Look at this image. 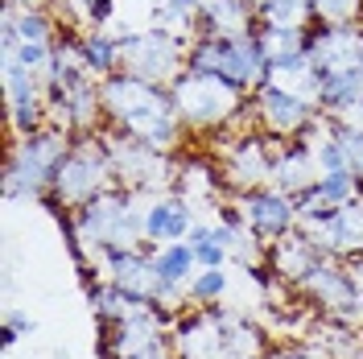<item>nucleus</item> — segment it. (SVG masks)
I'll return each instance as SVG.
<instances>
[{"instance_id": "nucleus-1", "label": "nucleus", "mask_w": 363, "mask_h": 359, "mask_svg": "<svg viewBox=\"0 0 363 359\" xmlns=\"http://www.w3.org/2000/svg\"><path fill=\"white\" fill-rule=\"evenodd\" d=\"M99 99H104V128L128 133L161 149V153H178L186 145L190 128L182 124L169 87L149 83V79L128 74V70H116L99 83Z\"/></svg>"}, {"instance_id": "nucleus-2", "label": "nucleus", "mask_w": 363, "mask_h": 359, "mask_svg": "<svg viewBox=\"0 0 363 359\" xmlns=\"http://www.w3.org/2000/svg\"><path fill=\"white\" fill-rule=\"evenodd\" d=\"M67 236L70 248L79 256L83 269H104V260L112 252H128V248H145V199L133 190L112 186L108 194L95 202L67 211Z\"/></svg>"}, {"instance_id": "nucleus-3", "label": "nucleus", "mask_w": 363, "mask_h": 359, "mask_svg": "<svg viewBox=\"0 0 363 359\" xmlns=\"http://www.w3.org/2000/svg\"><path fill=\"white\" fill-rule=\"evenodd\" d=\"M169 95H174V108H178L182 124L190 133H223L231 124H240L248 116V91L235 87L231 79L223 74H211V70H199V67H186L169 83Z\"/></svg>"}, {"instance_id": "nucleus-4", "label": "nucleus", "mask_w": 363, "mask_h": 359, "mask_svg": "<svg viewBox=\"0 0 363 359\" xmlns=\"http://www.w3.org/2000/svg\"><path fill=\"white\" fill-rule=\"evenodd\" d=\"M112 186H116V170H112L108 128L74 133L67 145V153H62V161H58L50 202L62 206V211H79V206L95 202L99 194H108Z\"/></svg>"}, {"instance_id": "nucleus-5", "label": "nucleus", "mask_w": 363, "mask_h": 359, "mask_svg": "<svg viewBox=\"0 0 363 359\" xmlns=\"http://www.w3.org/2000/svg\"><path fill=\"white\" fill-rule=\"evenodd\" d=\"M281 145L285 140L260 133L248 116L215 136V161H219V174L227 182V194L231 199H244L252 190L272 186V165H277Z\"/></svg>"}, {"instance_id": "nucleus-6", "label": "nucleus", "mask_w": 363, "mask_h": 359, "mask_svg": "<svg viewBox=\"0 0 363 359\" xmlns=\"http://www.w3.org/2000/svg\"><path fill=\"white\" fill-rule=\"evenodd\" d=\"M67 145L70 133L54 128V124L29 136H13L9 161H4V199H50Z\"/></svg>"}, {"instance_id": "nucleus-7", "label": "nucleus", "mask_w": 363, "mask_h": 359, "mask_svg": "<svg viewBox=\"0 0 363 359\" xmlns=\"http://www.w3.org/2000/svg\"><path fill=\"white\" fill-rule=\"evenodd\" d=\"M190 67L223 74L235 87H244L252 95L256 87L269 83V54L260 45V33H203L190 42Z\"/></svg>"}, {"instance_id": "nucleus-8", "label": "nucleus", "mask_w": 363, "mask_h": 359, "mask_svg": "<svg viewBox=\"0 0 363 359\" xmlns=\"http://www.w3.org/2000/svg\"><path fill=\"white\" fill-rule=\"evenodd\" d=\"M186 67H190V38L169 33V29H161V25L120 33V70L169 87Z\"/></svg>"}, {"instance_id": "nucleus-9", "label": "nucleus", "mask_w": 363, "mask_h": 359, "mask_svg": "<svg viewBox=\"0 0 363 359\" xmlns=\"http://www.w3.org/2000/svg\"><path fill=\"white\" fill-rule=\"evenodd\" d=\"M108 145H112V170L120 190H133V194L174 190V178H178L174 153H161V149H153V145H145L128 133H116V128H108Z\"/></svg>"}, {"instance_id": "nucleus-10", "label": "nucleus", "mask_w": 363, "mask_h": 359, "mask_svg": "<svg viewBox=\"0 0 363 359\" xmlns=\"http://www.w3.org/2000/svg\"><path fill=\"white\" fill-rule=\"evenodd\" d=\"M248 120L260 133L277 136V140H297L306 128H314L322 120V108L310 104V99H301V95H294V91L277 87V83H264V87L252 91Z\"/></svg>"}, {"instance_id": "nucleus-11", "label": "nucleus", "mask_w": 363, "mask_h": 359, "mask_svg": "<svg viewBox=\"0 0 363 359\" xmlns=\"http://www.w3.org/2000/svg\"><path fill=\"white\" fill-rule=\"evenodd\" d=\"M174 331V314H165L157 302L140 306L136 314L120 318L112 326H104V359H136L149 347L165 343Z\"/></svg>"}, {"instance_id": "nucleus-12", "label": "nucleus", "mask_w": 363, "mask_h": 359, "mask_svg": "<svg viewBox=\"0 0 363 359\" xmlns=\"http://www.w3.org/2000/svg\"><path fill=\"white\" fill-rule=\"evenodd\" d=\"M310 240H314L326 256L335 260H351V256H363V194L351 199L347 206H335L326 215H314L306 223H297Z\"/></svg>"}, {"instance_id": "nucleus-13", "label": "nucleus", "mask_w": 363, "mask_h": 359, "mask_svg": "<svg viewBox=\"0 0 363 359\" xmlns=\"http://www.w3.org/2000/svg\"><path fill=\"white\" fill-rule=\"evenodd\" d=\"M310 62L318 74H339L363 62V29L359 25H314L310 29Z\"/></svg>"}, {"instance_id": "nucleus-14", "label": "nucleus", "mask_w": 363, "mask_h": 359, "mask_svg": "<svg viewBox=\"0 0 363 359\" xmlns=\"http://www.w3.org/2000/svg\"><path fill=\"white\" fill-rule=\"evenodd\" d=\"M174 190L194 206L199 219L215 215V211L227 202V182H223V174H219V161L215 158H182Z\"/></svg>"}, {"instance_id": "nucleus-15", "label": "nucleus", "mask_w": 363, "mask_h": 359, "mask_svg": "<svg viewBox=\"0 0 363 359\" xmlns=\"http://www.w3.org/2000/svg\"><path fill=\"white\" fill-rule=\"evenodd\" d=\"M145 199V240L157 244H178L190 236V227L199 223L194 206L182 199L178 190H161V194H140Z\"/></svg>"}, {"instance_id": "nucleus-16", "label": "nucleus", "mask_w": 363, "mask_h": 359, "mask_svg": "<svg viewBox=\"0 0 363 359\" xmlns=\"http://www.w3.org/2000/svg\"><path fill=\"white\" fill-rule=\"evenodd\" d=\"M240 206H244V219L252 223V231H256L264 244L289 236V231L297 227V199L285 194V190H277V186H264V190L244 194Z\"/></svg>"}, {"instance_id": "nucleus-17", "label": "nucleus", "mask_w": 363, "mask_h": 359, "mask_svg": "<svg viewBox=\"0 0 363 359\" xmlns=\"http://www.w3.org/2000/svg\"><path fill=\"white\" fill-rule=\"evenodd\" d=\"M99 277L116 281L120 289L136 293V297H145V302H157V293H161L157 269H153V244L128 248V252H112V256L104 260Z\"/></svg>"}, {"instance_id": "nucleus-18", "label": "nucleus", "mask_w": 363, "mask_h": 359, "mask_svg": "<svg viewBox=\"0 0 363 359\" xmlns=\"http://www.w3.org/2000/svg\"><path fill=\"white\" fill-rule=\"evenodd\" d=\"M318 178H322V165H318L314 145L306 136L285 140L281 153H277V165H272V186L285 190V194H294V199H301L306 190L318 186Z\"/></svg>"}, {"instance_id": "nucleus-19", "label": "nucleus", "mask_w": 363, "mask_h": 359, "mask_svg": "<svg viewBox=\"0 0 363 359\" xmlns=\"http://www.w3.org/2000/svg\"><path fill=\"white\" fill-rule=\"evenodd\" d=\"M322 256H326V252H322V248L301 231V227H294V231H289V236H281V240H272L269 252H264V260H269V269L277 272V281H281V285H289V289H294L310 269H314Z\"/></svg>"}, {"instance_id": "nucleus-20", "label": "nucleus", "mask_w": 363, "mask_h": 359, "mask_svg": "<svg viewBox=\"0 0 363 359\" xmlns=\"http://www.w3.org/2000/svg\"><path fill=\"white\" fill-rule=\"evenodd\" d=\"M194 9H199V33L194 38H203V33H256L260 25H256V9H252V0H194Z\"/></svg>"}, {"instance_id": "nucleus-21", "label": "nucleus", "mask_w": 363, "mask_h": 359, "mask_svg": "<svg viewBox=\"0 0 363 359\" xmlns=\"http://www.w3.org/2000/svg\"><path fill=\"white\" fill-rule=\"evenodd\" d=\"M79 50H83V62H87L91 79H108L120 70V33H112L108 25H87L79 29Z\"/></svg>"}, {"instance_id": "nucleus-22", "label": "nucleus", "mask_w": 363, "mask_h": 359, "mask_svg": "<svg viewBox=\"0 0 363 359\" xmlns=\"http://www.w3.org/2000/svg\"><path fill=\"white\" fill-rule=\"evenodd\" d=\"M87 297H91V314L99 318V326H112V322H120V318L136 314L140 306H149L145 297L120 289V285L108 281V277H95V281L87 285Z\"/></svg>"}, {"instance_id": "nucleus-23", "label": "nucleus", "mask_w": 363, "mask_h": 359, "mask_svg": "<svg viewBox=\"0 0 363 359\" xmlns=\"http://www.w3.org/2000/svg\"><path fill=\"white\" fill-rule=\"evenodd\" d=\"M260 29H314V4L310 0H252Z\"/></svg>"}, {"instance_id": "nucleus-24", "label": "nucleus", "mask_w": 363, "mask_h": 359, "mask_svg": "<svg viewBox=\"0 0 363 359\" xmlns=\"http://www.w3.org/2000/svg\"><path fill=\"white\" fill-rule=\"evenodd\" d=\"M359 104H363V62L322 79L318 108H322L326 116H339V112H347V108H359Z\"/></svg>"}, {"instance_id": "nucleus-25", "label": "nucleus", "mask_w": 363, "mask_h": 359, "mask_svg": "<svg viewBox=\"0 0 363 359\" xmlns=\"http://www.w3.org/2000/svg\"><path fill=\"white\" fill-rule=\"evenodd\" d=\"M269 83L294 91V95L310 99V104H318V95H322V74H318V67L310 62V54H301V58H294V62L272 67L269 70Z\"/></svg>"}, {"instance_id": "nucleus-26", "label": "nucleus", "mask_w": 363, "mask_h": 359, "mask_svg": "<svg viewBox=\"0 0 363 359\" xmlns=\"http://www.w3.org/2000/svg\"><path fill=\"white\" fill-rule=\"evenodd\" d=\"M186 244L194 252V265L199 269H227V260H231L223 236H219V223H211V219H199V223L190 227Z\"/></svg>"}, {"instance_id": "nucleus-27", "label": "nucleus", "mask_w": 363, "mask_h": 359, "mask_svg": "<svg viewBox=\"0 0 363 359\" xmlns=\"http://www.w3.org/2000/svg\"><path fill=\"white\" fill-rule=\"evenodd\" d=\"M256 33H260V45L269 54V67L294 62L310 50V29H256Z\"/></svg>"}, {"instance_id": "nucleus-28", "label": "nucleus", "mask_w": 363, "mask_h": 359, "mask_svg": "<svg viewBox=\"0 0 363 359\" xmlns=\"http://www.w3.org/2000/svg\"><path fill=\"white\" fill-rule=\"evenodd\" d=\"M186 297H190V306H219L227 297V269H199L190 277V285H186Z\"/></svg>"}, {"instance_id": "nucleus-29", "label": "nucleus", "mask_w": 363, "mask_h": 359, "mask_svg": "<svg viewBox=\"0 0 363 359\" xmlns=\"http://www.w3.org/2000/svg\"><path fill=\"white\" fill-rule=\"evenodd\" d=\"M318 25H359L363 0H310Z\"/></svg>"}, {"instance_id": "nucleus-30", "label": "nucleus", "mask_w": 363, "mask_h": 359, "mask_svg": "<svg viewBox=\"0 0 363 359\" xmlns=\"http://www.w3.org/2000/svg\"><path fill=\"white\" fill-rule=\"evenodd\" d=\"M330 120H335V116H330ZM335 133H339V140L347 145L351 170H355V178H359V186H363V133L359 128H347V124H339V120H335Z\"/></svg>"}, {"instance_id": "nucleus-31", "label": "nucleus", "mask_w": 363, "mask_h": 359, "mask_svg": "<svg viewBox=\"0 0 363 359\" xmlns=\"http://www.w3.org/2000/svg\"><path fill=\"white\" fill-rule=\"evenodd\" d=\"M264 359H330L322 347L314 343H281V347H272Z\"/></svg>"}, {"instance_id": "nucleus-32", "label": "nucleus", "mask_w": 363, "mask_h": 359, "mask_svg": "<svg viewBox=\"0 0 363 359\" xmlns=\"http://www.w3.org/2000/svg\"><path fill=\"white\" fill-rule=\"evenodd\" d=\"M33 331V318H25V314H9L4 318V347H13L21 335H29Z\"/></svg>"}, {"instance_id": "nucleus-33", "label": "nucleus", "mask_w": 363, "mask_h": 359, "mask_svg": "<svg viewBox=\"0 0 363 359\" xmlns=\"http://www.w3.org/2000/svg\"><path fill=\"white\" fill-rule=\"evenodd\" d=\"M335 120H339V124H347V128H359V133H363V104H359V108H347V112H339Z\"/></svg>"}, {"instance_id": "nucleus-34", "label": "nucleus", "mask_w": 363, "mask_h": 359, "mask_svg": "<svg viewBox=\"0 0 363 359\" xmlns=\"http://www.w3.org/2000/svg\"><path fill=\"white\" fill-rule=\"evenodd\" d=\"M347 265V272H351V281H355V289H359L363 297V256H351V260H342Z\"/></svg>"}, {"instance_id": "nucleus-35", "label": "nucleus", "mask_w": 363, "mask_h": 359, "mask_svg": "<svg viewBox=\"0 0 363 359\" xmlns=\"http://www.w3.org/2000/svg\"><path fill=\"white\" fill-rule=\"evenodd\" d=\"M359 29H363V21H359Z\"/></svg>"}]
</instances>
